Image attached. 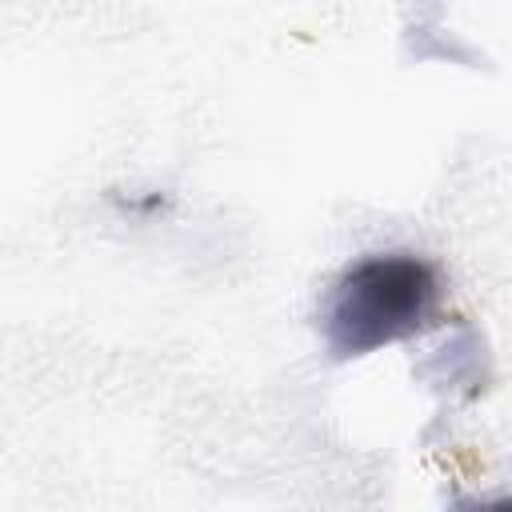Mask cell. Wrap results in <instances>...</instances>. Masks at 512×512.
Listing matches in <instances>:
<instances>
[{
  "label": "cell",
  "mask_w": 512,
  "mask_h": 512,
  "mask_svg": "<svg viewBox=\"0 0 512 512\" xmlns=\"http://www.w3.org/2000/svg\"><path fill=\"white\" fill-rule=\"evenodd\" d=\"M436 304H440V272L428 260L412 252L364 256L332 284L324 308L328 352L348 360L408 340L420 328H428Z\"/></svg>",
  "instance_id": "obj_1"
}]
</instances>
